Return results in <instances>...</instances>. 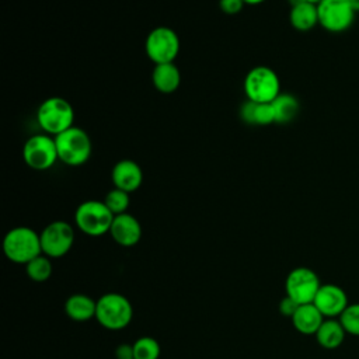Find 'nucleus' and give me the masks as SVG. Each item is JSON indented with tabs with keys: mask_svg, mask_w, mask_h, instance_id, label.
<instances>
[{
	"mask_svg": "<svg viewBox=\"0 0 359 359\" xmlns=\"http://www.w3.org/2000/svg\"><path fill=\"white\" fill-rule=\"evenodd\" d=\"M3 252L8 261L27 265L42 254L39 234L27 226L8 230L3 238Z\"/></svg>",
	"mask_w": 359,
	"mask_h": 359,
	"instance_id": "f257e3e1",
	"label": "nucleus"
},
{
	"mask_svg": "<svg viewBox=\"0 0 359 359\" xmlns=\"http://www.w3.org/2000/svg\"><path fill=\"white\" fill-rule=\"evenodd\" d=\"M133 317V307L129 299L116 292L104 293L97 300L95 320L109 331H119L129 325Z\"/></svg>",
	"mask_w": 359,
	"mask_h": 359,
	"instance_id": "f03ea898",
	"label": "nucleus"
},
{
	"mask_svg": "<svg viewBox=\"0 0 359 359\" xmlns=\"http://www.w3.org/2000/svg\"><path fill=\"white\" fill-rule=\"evenodd\" d=\"M57 157L66 165L77 167L84 164L91 156V140L86 130L72 126L55 136Z\"/></svg>",
	"mask_w": 359,
	"mask_h": 359,
	"instance_id": "7ed1b4c3",
	"label": "nucleus"
},
{
	"mask_svg": "<svg viewBox=\"0 0 359 359\" xmlns=\"http://www.w3.org/2000/svg\"><path fill=\"white\" fill-rule=\"evenodd\" d=\"M114 217V213L107 208L104 201H86L74 212L76 226L81 233L91 237L109 233Z\"/></svg>",
	"mask_w": 359,
	"mask_h": 359,
	"instance_id": "20e7f679",
	"label": "nucleus"
},
{
	"mask_svg": "<svg viewBox=\"0 0 359 359\" xmlns=\"http://www.w3.org/2000/svg\"><path fill=\"white\" fill-rule=\"evenodd\" d=\"M74 111L70 102L62 97H49L38 108L39 126L49 135L57 136L73 126Z\"/></svg>",
	"mask_w": 359,
	"mask_h": 359,
	"instance_id": "39448f33",
	"label": "nucleus"
},
{
	"mask_svg": "<svg viewBox=\"0 0 359 359\" xmlns=\"http://www.w3.org/2000/svg\"><path fill=\"white\" fill-rule=\"evenodd\" d=\"M244 93L250 101L272 102L280 94L279 77L271 67L257 66L244 79Z\"/></svg>",
	"mask_w": 359,
	"mask_h": 359,
	"instance_id": "423d86ee",
	"label": "nucleus"
},
{
	"mask_svg": "<svg viewBox=\"0 0 359 359\" xmlns=\"http://www.w3.org/2000/svg\"><path fill=\"white\" fill-rule=\"evenodd\" d=\"M317 10L318 25L332 34L348 31L356 18L349 0H323L317 4Z\"/></svg>",
	"mask_w": 359,
	"mask_h": 359,
	"instance_id": "0eeeda50",
	"label": "nucleus"
},
{
	"mask_svg": "<svg viewBox=\"0 0 359 359\" xmlns=\"http://www.w3.org/2000/svg\"><path fill=\"white\" fill-rule=\"evenodd\" d=\"M318 275L307 266H297L292 269L285 280L286 296L293 299L299 304L313 303L320 286Z\"/></svg>",
	"mask_w": 359,
	"mask_h": 359,
	"instance_id": "6e6552de",
	"label": "nucleus"
},
{
	"mask_svg": "<svg viewBox=\"0 0 359 359\" xmlns=\"http://www.w3.org/2000/svg\"><path fill=\"white\" fill-rule=\"evenodd\" d=\"M146 53L154 65L172 63L180 52V38L168 27H157L146 38Z\"/></svg>",
	"mask_w": 359,
	"mask_h": 359,
	"instance_id": "1a4fd4ad",
	"label": "nucleus"
},
{
	"mask_svg": "<svg viewBox=\"0 0 359 359\" xmlns=\"http://www.w3.org/2000/svg\"><path fill=\"white\" fill-rule=\"evenodd\" d=\"M42 254L49 258H60L66 255L74 243V230L65 220L49 223L41 233Z\"/></svg>",
	"mask_w": 359,
	"mask_h": 359,
	"instance_id": "9d476101",
	"label": "nucleus"
},
{
	"mask_svg": "<svg viewBox=\"0 0 359 359\" xmlns=\"http://www.w3.org/2000/svg\"><path fill=\"white\" fill-rule=\"evenodd\" d=\"M22 157L27 165L34 170L42 171L50 168L59 160L55 137L49 135L31 136L22 147Z\"/></svg>",
	"mask_w": 359,
	"mask_h": 359,
	"instance_id": "9b49d317",
	"label": "nucleus"
},
{
	"mask_svg": "<svg viewBox=\"0 0 359 359\" xmlns=\"http://www.w3.org/2000/svg\"><path fill=\"white\" fill-rule=\"evenodd\" d=\"M313 303L325 318H338L349 304V300L341 286L324 283L320 286Z\"/></svg>",
	"mask_w": 359,
	"mask_h": 359,
	"instance_id": "f8f14e48",
	"label": "nucleus"
},
{
	"mask_svg": "<svg viewBox=\"0 0 359 359\" xmlns=\"http://www.w3.org/2000/svg\"><path fill=\"white\" fill-rule=\"evenodd\" d=\"M109 234L112 240L121 247H133L142 237V226L135 216L129 213H121L114 217Z\"/></svg>",
	"mask_w": 359,
	"mask_h": 359,
	"instance_id": "ddd939ff",
	"label": "nucleus"
},
{
	"mask_svg": "<svg viewBox=\"0 0 359 359\" xmlns=\"http://www.w3.org/2000/svg\"><path fill=\"white\" fill-rule=\"evenodd\" d=\"M111 178L115 188H119L126 192H133L142 185L143 172L136 161L125 158L114 165Z\"/></svg>",
	"mask_w": 359,
	"mask_h": 359,
	"instance_id": "4468645a",
	"label": "nucleus"
},
{
	"mask_svg": "<svg viewBox=\"0 0 359 359\" xmlns=\"http://www.w3.org/2000/svg\"><path fill=\"white\" fill-rule=\"evenodd\" d=\"M293 327L304 335H316L317 330L325 320L321 311L314 306V303L300 304L290 318Z\"/></svg>",
	"mask_w": 359,
	"mask_h": 359,
	"instance_id": "2eb2a0df",
	"label": "nucleus"
},
{
	"mask_svg": "<svg viewBox=\"0 0 359 359\" xmlns=\"http://www.w3.org/2000/svg\"><path fill=\"white\" fill-rule=\"evenodd\" d=\"M95 310L97 300L84 293H74L65 302V313L73 321L81 323L95 318Z\"/></svg>",
	"mask_w": 359,
	"mask_h": 359,
	"instance_id": "dca6fc26",
	"label": "nucleus"
},
{
	"mask_svg": "<svg viewBox=\"0 0 359 359\" xmlns=\"http://www.w3.org/2000/svg\"><path fill=\"white\" fill-rule=\"evenodd\" d=\"M151 81L156 90L164 94H170L180 87L181 73L174 63H160L153 69Z\"/></svg>",
	"mask_w": 359,
	"mask_h": 359,
	"instance_id": "f3484780",
	"label": "nucleus"
},
{
	"mask_svg": "<svg viewBox=\"0 0 359 359\" xmlns=\"http://www.w3.org/2000/svg\"><path fill=\"white\" fill-rule=\"evenodd\" d=\"M314 337L324 349H337L345 341L346 331L338 318H325Z\"/></svg>",
	"mask_w": 359,
	"mask_h": 359,
	"instance_id": "a211bd4d",
	"label": "nucleus"
},
{
	"mask_svg": "<svg viewBox=\"0 0 359 359\" xmlns=\"http://www.w3.org/2000/svg\"><path fill=\"white\" fill-rule=\"evenodd\" d=\"M289 21L292 27L300 32H307L313 29L318 24L317 4L303 1L292 6L289 13Z\"/></svg>",
	"mask_w": 359,
	"mask_h": 359,
	"instance_id": "6ab92c4d",
	"label": "nucleus"
},
{
	"mask_svg": "<svg viewBox=\"0 0 359 359\" xmlns=\"http://www.w3.org/2000/svg\"><path fill=\"white\" fill-rule=\"evenodd\" d=\"M272 107L275 111L276 123H287L293 121L299 112V101L293 94L280 93L273 101Z\"/></svg>",
	"mask_w": 359,
	"mask_h": 359,
	"instance_id": "aec40b11",
	"label": "nucleus"
},
{
	"mask_svg": "<svg viewBox=\"0 0 359 359\" xmlns=\"http://www.w3.org/2000/svg\"><path fill=\"white\" fill-rule=\"evenodd\" d=\"M25 272H27V276L34 282H38V283L46 282L52 275L50 258L46 257L45 254L38 255L36 258H34L25 265Z\"/></svg>",
	"mask_w": 359,
	"mask_h": 359,
	"instance_id": "412c9836",
	"label": "nucleus"
},
{
	"mask_svg": "<svg viewBox=\"0 0 359 359\" xmlns=\"http://www.w3.org/2000/svg\"><path fill=\"white\" fill-rule=\"evenodd\" d=\"M133 359H158L160 344L153 337H140L133 344Z\"/></svg>",
	"mask_w": 359,
	"mask_h": 359,
	"instance_id": "4be33fe9",
	"label": "nucleus"
},
{
	"mask_svg": "<svg viewBox=\"0 0 359 359\" xmlns=\"http://www.w3.org/2000/svg\"><path fill=\"white\" fill-rule=\"evenodd\" d=\"M129 192L122 191L119 188H114L111 189L104 199V203L107 205V208L114 213V216L121 215V213H126L128 208H129Z\"/></svg>",
	"mask_w": 359,
	"mask_h": 359,
	"instance_id": "5701e85b",
	"label": "nucleus"
},
{
	"mask_svg": "<svg viewBox=\"0 0 359 359\" xmlns=\"http://www.w3.org/2000/svg\"><path fill=\"white\" fill-rule=\"evenodd\" d=\"M346 334L359 337V302L349 303L338 317Z\"/></svg>",
	"mask_w": 359,
	"mask_h": 359,
	"instance_id": "b1692460",
	"label": "nucleus"
},
{
	"mask_svg": "<svg viewBox=\"0 0 359 359\" xmlns=\"http://www.w3.org/2000/svg\"><path fill=\"white\" fill-rule=\"evenodd\" d=\"M275 122L272 102H254L251 125H269Z\"/></svg>",
	"mask_w": 359,
	"mask_h": 359,
	"instance_id": "393cba45",
	"label": "nucleus"
},
{
	"mask_svg": "<svg viewBox=\"0 0 359 359\" xmlns=\"http://www.w3.org/2000/svg\"><path fill=\"white\" fill-rule=\"evenodd\" d=\"M299 306H300L299 303H296L293 299H290L289 296L285 294V297L279 302V311L282 316L292 318Z\"/></svg>",
	"mask_w": 359,
	"mask_h": 359,
	"instance_id": "a878e982",
	"label": "nucleus"
},
{
	"mask_svg": "<svg viewBox=\"0 0 359 359\" xmlns=\"http://www.w3.org/2000/svg\"><path fill=\"white\" fill-rule=\"evenodd\" d=\"M244 4V0H219V7L226 14H237Z\"/></svg>",
	"mask_w": 359,
	"mask_h": 359,
	"instance_id": "bb28decb",
	"label": "nucleus"
},
{
	"mask_svg": "<svg viewBox=\"0 0 359 359\" xmlns=\"http://www.w3.org/2000/svg\"><path fill=\"white\" fill-rule=\"evenodd\" d=\"M116 359H133V345L121 344L115 351Z\"/></svg>",
	"mask_w": 359,
	"mask_h": 359,
	"instance_id": "cd10ccee",
	"label": "nucleus"
},
{
	"mask_svg": "<svg viewBox=\"0 0 359 359\" xmlns=\"http://www.w3.org/2000/svg\"><path fill=\"white\" fill-rule=\"evenodd\" d=\"M349 3H351V6H352V8L356 11V14L359 13V0H349Z\"/></svg>",
	"mask_w": 359,
	"mask_h": 359,
	"instance_id": "c85d7f7f",
	"label": "nucleus"
},
{
	"mask_svg": "<svg viewBox=\"0 0 359 359\" xmlns=\"http://www.w3.org/2000/svg\"><path fill=\"white\" fill-rule=\"evenodd\" d=\"M262 1H265V0H244V3H247V4H259Z\"/></svg>",
	"mask_w": 359,
	"mask_h": 359,
	"instance_id": "c756f323",
	"label": "nucleus"
},
{
	"mask_svg": "<svg viewBox=\"0 0 359 359\" xmlns=\"http://www.w3.org/2000/svg\"><path fill=\"white\" fill-rule=\"evenodd\" d=\"M303 1H307V3H313V4H318V3H321L323 0H303Z\"/></svg>",
	"mask_w": 359,
	"mask_h": 359,
	"instance_id": "7c9ffc66",
	"label": "nucleus"
}]
</instances>
